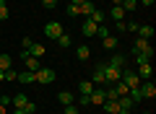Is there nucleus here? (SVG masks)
Here are the masks:
<instances>
[{"instance_id":"obj_38","label":"nucleus","mask_w":156,"mask_h":114,"mask_svg":"<svg viewBox=\"0 0 156 114\" xmlns=\"http://www.w3.org/2000/svg\"><path fill=\"white\" fill-rule=\"evenodd\" d=\"M154 3H156V0H138V5H146V8H151Z\"/></svg>"},{"instance_id":"obj_17","label":"nucleus","mask_w":156,"mask_h":114,"mask_svg":"<svg viewBox=\"0 0 156 114\" xmlns=\"http://www.w3.org/2000/svg\"><path fill=\"white\" fill-rule=\"evenodd\" d=\"M57 101H60L62 106H68V104H73V101H76V96H73L70 91H60V93H57Z\"/></svg>"},{"instance_id":"obj_43","label":"nucleus","mask_w":156,"mask_h":114,"mask_svg":"<svg viewBox=\"0 0 156 114\" xmlns=\"http://www.w3.org/2000/svg\"><path fill=\"white\" fill-rule=\"evenodd\" d=\"M8 112V106H3V104H0V114H5Z\"/></svg>"},{"instance_id":"obj_28","label":"nucleus","mask_w":156,"mask_h":114,"mask_svg":"<svg viewBox=\"0 0 156 114\" xmlns=\"http://www.w3.org/2000/svg\"><path fill=\"white\" fill-rule=\"evenodd\" d=\"M117 104H120V109H133V98H130V96H120Z\"/></svg>"},{"instance_id":"obj_10","label":"nucleus","mask_w":156,"mask_h":114,"mask_svg":"<svg viewBox=\"0 0 156 114\" xmlns=\"http://www.w3.org/2000/svg\"><path fill=\"white\" fill-rule=\"evenodd\" d=\"M107 65H112V67H120V70H125V67H128V57H125V54H112Z\"/></svg>"},{"instance_id":"obj_44","label":"nucleus","mask_w":156,"mask_h":114,"mask_svg":"<svg viewBox=\"0 0 156 114\" xmlns=\"http://www.w3.org/2000/svg\"><path fill=\"white\" fill-rule=\"evenodd\" d=\"M3 81H5V73H3V70H0V83H3Z\"/></svg>"},{"instance_id":"obj_18","label":"nucleus","mask_w":156,"mask_h":114,"mask_svg":"<svg viewBox=\"0 0 156 114\" xmlns=\"http://www.w3.org/2000/svg\"><path fill=\"white\" fill-rule=\"evenodd\" d=\"M78 11H81V16H91V13L96 11V5L91 3V0H86V3H81V5H78Z\"/></svg>"},{"instance_id":"obj_34","label":"nucleus","mask_w":156,"mask_h":114,"mask_svg":"<svg viewBox=\"0 0 156 114\" xmlns=\"http://www.w3.org/2000/svg\"><path fill=\"white\" fill-rule=\"evenodd\" d=\"M16 78H18V73L13 70V67H11V70H5V81H16Z\"/></svg>"},{"instance_id":"obj_35","label":"nucleus","mask_w":156,"mask_h":114,"mask_svg":"<svg viewBox=\"0 0 156 114\" xmlns=\"http://www.w3.org/2000/svg\"><path fill=\"white\" fill-rule=\"evenodd\" d=\"M125 26H128V31H130V34H135V31H138V26H140V23H135V21H130V23H125Z\"/></svg>"},{"instance_id":"obj_19","label":"nucleus","mask_w":156,"mask_h":114,"mask_svg":"<svg viewBox=\"0 0 156 114\" xmlns=\"http://www.w3.org/2000/svg\"><path fill=\"white\" fill-rule=\"evenodd\" d=\"M16 81L23 83V86H29V83H34V73H31V70H23V73H18Z\"/></svg>"},{"instance_id":"obj_5","label":"nucleus","mask_w":156,"mask_h":114,"mask_svg":"<svg viewBox=\"0 0 156 114\" xmlns=\"http://www.w3.org/2000/svg\"><path fill=\"white\" fill-rule=\"evenodd\" d=\"M62 34H65V31H62V23L60 21H50L44 26V36L47 39H57V36H62Z\"/></svg>"},{"instance_id":"obj_12","label":"nucleus","mask_w":156,"mask_h":114,"mask_svg":"<svg viewBox=\"0 0 156 114\" xmlns=\"http://www.w3.org/2000/svg\"><path fill=\"white\" fill-rule=\"evenodd\" d=\"M135 34H138L140 39H148V42H151V36H154V26H151V23H140Z\"/></svg>"},{"instance_id":"obj_8","label":"nucleus","mask_w":156,"mask_h":114,"mask_svg":"<svg viewBox=\"0 0 156 114\" xmlns=\"http://www.w3.org/2000/svg\"><path fill=\"white\" fill-rule=\"evenodd\" d=\"M81 31H83V36H96V34H99V23H94L91 18H86L83 26H81Z\"/></svg>"},{"instance_id":"obj_23","label":"nucleus","mask_w":156,"mask_h":114,"mask_svg":"<svg viewBox=\"0 0 156 114\" xmlns=\"http://www.w3.org/2000/svg\"><path fill=\"white\" fill-rule=\"evenodd\" d=\"M11 65H13V57H11V54H0V70H3V73L11 70Z\"/></svg>"},{"instance_id":"obj_30","label":"nucleus","mask_w":156,"mask_h":114,"mask_svg":"<svg viewBox=\"0 0 156 114\" xmlns=\"http://www.w3.org/2000/svg\"><path fill=\"white\" fill-rule=\"evenodd\" d=\"M91 83H104V73H101V65L94 70V78H91Z\"/></svg>"},{"instance_id":"obj_22","label":"nucleus","mask_w":156,"mask_h":114,"mask_svg":"<svg viewBox=\"0 0 156 114\" xmlns=\"http://www.w3.org/2000/svg\"><path fill=\"white\" fill-rule=\"evenodd\" d=\"M133 57H135V62H138V65H140V62H151V57H154V49H146V52L133 54Z\"/></svg>"},{"instance_id":"obj_6","label":"nucleus","mask_w":156,"mask_h":114,"mask_svg":"<svg viewBox=\"0 0 156 114\" xmlns=\"http://www.w3.org/2000/svg\"><path fill=\"white\" fill-rule=\"evenodd\" d=\"M104 101H107V93H104V88H94V91L89 93V104H94V106H101Z\"/></svg>"},{"instance_id":"obj_24","label":"nucleus","mask_w":156,"mask_h":114,"mask_svg":"<svg viewBox=\"0 0 156 114\" xmlns=\"http://www.w3.org/2000/svg\"><path fill=\"white\" fill-rule=\"evenodd\" d=\"M112 88H115L117 98H120V96H128V86H125L122 81H117V83H112Z\"/></svg>"},{"instance_id":"obj_32","label":"nucleus","mask_w":156,"mask_h":114,"mask_svg":"<svg viewBox=\"0 0 156 114\" xmlns=\"http://www.w3.org/2000/svg\"><path fill=\"white\" fill-rule=\"evenodd\" d=\"M62 114H81V112H78V106H76V104H68Z\"/></svg>"},{"instance_id":"obj_36","label":"nucleus","mask_w":156,"mask_h":114,"mask_svg":"<svg viewBox=\"0 0 156 114\" xmlns=\"http://www.w3.org/2000/svg\"><path fill=\"white\" fill-rule=\"evenodd\" d=\"M68 13H70V16H81V11H78V5H73V3L68 5Z\"/></svg>"},{"instance_id":"obj_16","label":"nucleus","mask_w":156,"mask_h":114,"mask_svg":"<svg viewBox=\"0 0 156 114\" xmlns=\"http://www.w3.org/2000/svg\"><path fill=\"white\" fill-rule=\"evenodd\" d=\"M44 44H39V42H34L31 47H29V54H31V57H44Z\"/></svg>"},{"instance_id":"obj_26","label":"nucleus","mask_w":156,"mask_h":114,"mask_svg":"<svg viewBox=\"0 0 156 114\" xmlns=\"http://www.w3.org/2000/svg\"><path fill=\"white\" fill-rule=\"evenodd\" d=\"M101 106H104L107 114H117V112H120V104H117V101H104Z\"/></svg>"},{"instance_id":"obj_27","label":"nucleus","mask_w":156,"mask_h":114,"mask_svg":"<svg viewBox=\"0 0 156 114\" xmlns=\"http://www.w3.org/2000/svg\"><path fill=\"white\" fill-rule=\"evenodd\" d=\"M120 8H122L125 13H133L135 8H138V0H122V5H120Z\"/></svg>"},{"instance_id":"obj_20","label":"nucleus","mask_w":156,"mask_h":114,"mask_svg":"<svg viewBox=\"0 0 156 114\" xmlns=\"http://www.w3.org/2000/svg\"><path fill=\"white\" fill-rule=\"evenodd\" d=\"M101 47H104V49H115L117 47V36H112V34L101 36Z\"/></svg>"},{"instance_id":"obj_11","label":"nucleus","mask_w":156,"mask_h":114,"mask_svg":"<svg viewBox=\"0 0 156 114\" xmlns=\"http://www.w3.org/2000/svg\"><path fill=\"white\" fill-rule=\"evenodd\" d=\"M146 49H154V47H151V42H148V39H135V42H133V54H140V52H146Z\"/></svg>"},{"instance_id":"obj_29","label":"nucleus","mask_w":156,"mask_h":114,"mask_svg":"<svg viewBox=\"0 0 156 114\" xmlns=\"http://www.w3.org/2000/svg\"><path fill=\"white\" fill-rule=\"evenodd\" d=\"M55 42H57V44H60V47H62V49H68V47H70V44H73V39H70V36H68V34H62V36H57V39H55Z\"/></svg>"},{"instance_id":"obj_21","label":"nucleus","mask_w":156,"mask_h":114,"mask_svg":"<svg viewBox=\"0 0 156 114\" xmlns=\"http://www.w3.org/2000/svg\"><path fill=\"white\" fill-rule=\"evenodd\" d=\"M78 91H81V96H89V93L94 91V83L91 81H81L78 83Z\"/></svg>"},{"instance_id":"obj_33","label":"nucleus","mask_w":156,"mask_h":114,"mask_svg":"<svg viewBox=\"0 0 156 114\" xmlns=\"http://www.w3.org/2000/svg\"><path fill=\"white\" fill-rule=\"evenodd\" d=\"M5 18H8V5L0 3V21H5Z\"/></svg>"},{"instance_id":"obj_4","label":"nucleus","mask_w":156,"mask_h":114,"mask_svg":"<svg viewBox=\"0 0 156 114\" xmlns=\"http://www.w3.org/2000/svg\"><path fill=\"white\" fill-rule=\"evenodd\" d=\"M21 60H23V70H31V73H37L39 67H42V62H39V57H31V54L23 49L21 52Z\"/></svg>"},{"instance_id":"obj_2","label":"nucleus","mask_w":156,"mask_h":114,"mask_svg":"<svg viewBox=\"0 0 156 114\" xmlns=\"http://www.w3.org/2000/svg\"><path fill=\"white\" fill-rule=\"evenodd\" d=\"M101 73H104V83H107V86L117 83V81H120V75H122L120 67H112V65H101Z\"/></svg>"},{"instance_id":"obj_1","label":"nucleus","mask_w":156,"mask_h":114,"mask_svg":"<svg viewBox=\"0 0 156 114\" xmlns=\"http://www.w3.org/2000/svg\"><path fill=\"white\" fill-rule=\"evenodd\" d=\"M57 81V73L52 70V67H39L37 73H34V83H44V86H50V83Z\"/></svg>"},{"instance_id":"obj_7","label":"nucleus","mask_w":156,"mask_h":114,"mask_svg":"<svg viewBox=\"0 0 156 114\" xmlns=\"http://www.w3.org/2000/svg\"><path fill=\"white\" fill-rule=\"evenodd\" d=\"M140 96L143 98H154L156 96V86H154V81H140Z\"/></svg>"},{"instance_id":"obj_3","label":"nucleus","mask_w":156,"mask_h":114,"mask_svg":"<svg viewBox=\"0 0 156 114\" xmlns=\"http://www.w3.org/2000/svg\"><path fill=\"white\" fill-rule=\"evenodd\" d=\"M120 81H122L125 86H128V91H130V88H138V86H140V78H138V73H133L130 67H125V70H122Z\"/></svg>"},{"instance_id":"obj_40","label":"nucleus","mask_w":156,"mask_h":114,"mask_svg":"<svg viewBox=\"0 0 156 114\" xmlns=\"http://www.w3.org/2000/svg\"><path fill=\"white\" fill-rule=\"evenodd\" d=\"M13 114H29L26 109H13Z\"/></svg>"},{"instance_id":"obj_46","label":"nucleus","mask_w":156,"mask_h":114,"mask_svg":"<svg viewBox=\"0 0 156 114\" xmlns=\"http://www.w3.org/2000/svg\"><path fill=\"white\" fill-rule=\"evenodd\" d=\"M0 3H3V0H0Z\"/></svg>"},{"instance_id":"obj_25","label":"nucleus","mask_w":156,"mask_h":114,"mask_svg":"<svg viewBox=\"0 0 156 114\" xmlns=\"http://www.w3.org/2000/svg\"><path fill=\"white\" fill-rule=\"evenodd\" d=\"M89 18H91V21H94V23H99V26H101V23H104V18H107V13H104V11H99V8H96V11L91 13Z\"/></svg>"},{"instance_id":"obj_41","label":"nucleus","mask_w":156,"mask_h":114,"mask_svg":"<svg viewBox=\"0 0 156 114\" xmlns=\"http://www.w3.org/2000/svg\"><path fill=\"white\" fill-rule=\"evenodd\" d=\"M112 5H122V0H109Z\"/></svg>"},{"instance_id":"obj_13","label":"nucleus","mask_w":156,"mask_h":114,"mask_svg":"<svg viewBox=\"0 0 156 114\" xmlns=\"http://www.w3.org/2000/svg\"><path fill=\"white\" fill-rule=\"evenodd\" d=\"M11 104H13L16 109H26L29 98H26V93H16V96H11Z\"/></svg>"},{"instance_id":"obj_39","label":"nucleus","mask_w":156,"mask_h":114,"mask_svg":"<svg viewBox=\"0 0 156 114\" xmlns=\"http://www.w3.org/2000/svg\"><path fill=\"white\" fill-rule=\"evenodd\" d=\"M115 26H117V31H128V26H125V21H117Z\"/></svg>"},{"instance_id":"obj_37","label":"nucleus","mask_w":156,"mask_h":114,"mask_svg":"<svg viewBox=\"0 0 156 114\" xmlns=\"http://www.w3.org/2000/svg\"><path fill=\"white\" fill-rule=\"evenodd\" d=\"M42 5H44V8H55L57 0H42Z\"/></svg>"},{"instance_id":"obj_9","label":"nucleus","mask_w":156,"mask_h":114,"mask_svg":"<svg viewBox=\"0 0 156 114\" xmlns=\"http://www.w3.org/2000/svg\"><path fill=\"white\" fill-rule=\"evenodd\" d=\"M135 73H138L140 81H151V75H154V67H151V62H140Z\"/></svg>"},{"instance_id":"obj_42","label":"nucleus","mask_w":156,"mask_h":114,"mask_svg":"<svg viewBox=\"0 0 156 114\" xmlns=\"http://www.w3.org/2000/svg\"><path fill=\"white\" fill-rule=\"evenodd\" d=\"M70 3L73 5H81V3H86V0H70Z\"/></svg>"},{"instance_id":"obj_15","label":"nucleus","mask_w":156,"mask_h":114,"mask_svg":"<svg viewBox=\"0 0 156 114\" xmlns=\"http://www.w3.org/2000/svg\"><path fill=\"white\" fill-rule=\"evenodd\" d=\"M125 16H128V13H125L120 5H112V11H109V18H112L115 23H117V21H125Z\"/></svg>"},{"instance_id":"obj_45","label":"nucleus","mask_w":156,"mask_h":114,"mask_svg":"<svg viewBox=\"0 0 156 114\" xmlns=\"http://www.w3.org/2000/svg\"><path fill=\"white\" fill-rule=\"evenodd\" d=\"M146 114H154V112H146Z\"/></svg>"},{"instance_id":"obj_14","label":"nucleus","mask_w":156,"mask_h":114,"mask_svg":"<svg viewBox=\"0 0 156 114\" xmlns=\"http://www.w3.org/2000/svg\"><path fill=\"white\" fill-rule=\"evenodd\" d=\"M76 57H78V60H89V57H91V47H89V44H78V47H76Z\"/></svg>"},{"instance_id":"obj_31","label":"nucleus","mask_w":156,"mask_h":114,"mask_svg":"<svg viewBox=\"0 0 156 114\" xmlns=\"http://www.w3.org/2000/svg\"><path fill=\"white\" fill-rule=\"evenodd\" d=\"M31 44H34V39H31V36H23V39H21V47L26 49V52H29V47H31Z\"/></svg>"}]
</instances>
